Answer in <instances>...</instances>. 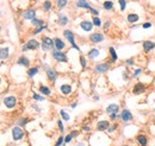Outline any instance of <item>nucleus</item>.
<instances>
[{"label":"nucleus","instance_id":"obj_1","mask_svg":"<svg viewBox=\"0 0 155 146\" xmlns=\"http://www.w3.org/2000/svg\"><path fill=\"white\" fill-rule=\"evenodd\" d=\"M55 46V42L49 38V37H42V49L44 51H48V50H51Z\"/></svg>","mask_w":155,"mask_h":146},{"label":"nucleus","instance_id":"obj_2","mask_svg":"<svg viewBox=\"0 0 155 146\" xmlns=\"http://www.w3.org/2000/svg\"><path fill=\"white\" fill-rule=\"evenodd\" d=\"M63 36L67 38V41L72 44V46H73L75 50H78V51L80 50V48L75 44V38H74V33H73V32L69 31V30H64V31H63Z\"/></svg>","mask_w":155,"mask_h":146},{"label":"nucleus","instance_id":"obj_3","mask_svg":"<svg viewBox=\"0 0 155 146\" xmlns=\"http://www.w3.org/2000/svg\"><path fill=\"white\" fill-rule=\"evenodd\" d=\"M40 48V43L36 39H30L26 44L23 46V51H27V50H36Z\"/></svg>","mask_w":155,"mask_h":146},{"label":"nucleus","instance_id":"obj_4","mask_svg":"<svg viewBox=\"0 0 155 146\" xmlns=\"http://www.w3.org/2000/svg\"><path fill=\"white\" fill-rule=\"evenodd\" d=\"M23 137H24L23 129L20 127H13V129H12V138H13V140H19Z\"/></svg>","mask_w":155,"mask_h":146},{"label":"nucleus","instance_id":"obj_5","mask_svg":"<svg viewBox=\"0 0 155 146\" xmlns=\"http://www.w3.org/2000/svg\"><path fill=\"white\" fill-rule=\"evenodd\" d=\"M4 103L7 108H13L14 106L17 105V99L14 96H7L4 99Z\"/></svg>","mask_w":155,"mask_h":146},{"label":"nucleus","instance_id":"obj_6","mask_svg":"<svg viewBox=\"0 0 155 146\" xmlns=\"http://www.w3.org/2000/svg\"><path fill=\"white\" fill-rule=\"evenodd\" d=\"M119 118L123 120L124 122H128L130 120H132V113L129 109H123L122 113L119 114Z\"/></svg>","mask_w":155,"mask_h":146},{"label":"nucleus","instance_id":"obj_7","mask_svg":"<svg viewBox=\"0 0 155 146\" xmlns=\"http://www.w3.org/2000/svg\"><path fill=\"white\" fill-rule=\"evenodd\" d=\"M44 68H46V70H47V76H48V78H49L50 81H55V80L57 78V73L55 71L54 69L48 68L47 64H44Z\"/></svg>","mask_w":155,"mask_h":146},{"label":"nucleus","instance_id":"obj_8","mask_svg":"<svg viewBox=\"0 0 155 146\" xmlns=\"http://www.w3.org/2000/svg\"><path fill=\"white\" fill-rule=\"evenodd\" d=\"M90 41L92 43H100V42L104 41V35H101L99 32H96V33H92L90 36Z\"/></svg>","mask_w":155,"mask_h":146},{"label":"nucleus","instance_id":"obj_9","mask_svg":"<svg viewBox=\"0 0 155 146\" xmlns=\"http://www.w3.org/2000/svg\"><path fill=\"white\" fill-rule=\"evenodd\" d=\"M53 57H54L56 61H59V62H67V56L62 54L61 51L56 50V51H53Z\"/></svg>","mask_w":155,"mask_h":146},{"label":"nucleus","instance_id":"obj_10","mask_svg":"<svg viewBox=\"0 0 155 146\" xmlns=\"http://www.w3.org/2000/svg\"><path fill=\"white\" fill-rule=\"evenodd\" d=\"M109 68H110L109 63H99L96 65V71L98 74H104L109 70Z\"/></svg>","mask_w":155,"mask_h":146},{"label":"nucleus","instance_id":"obj_11","mask_svg":"<svg viewBox=\"0 0 155 146\" xmlns=\"http://www.w3.org/2000/svg\"><path fill=\"white\" fill-rule=\"evenodd\" d=\"M23 16L26 20H32V19L36 18V10H33V9L26 10V11L23 13Z\"/></svg>","mask_w":155,"mask_h":146},{"label":"nucleus","instance_id":"obj_12","mask_svg":"<svg viewBox=\"0 0 155 146\" xmlns=\"http://www.w3.org/2000/svg\"><path fill=\"white\" fill-rule=\"evenodd\" d=\"M80 28H81L84 31L90 32V31H92V29H93V23H92V22H88V20H84V22L80 23Z\"/></svg>","mask_w":155,"mask_h":146},{"label":"nucleus","instance_id":"obj_13","mask_svg":"<svg viewBox=\"0 0 155 146\" xmlns=\"http://www.w3.org/2000/svg\"><path fill=\"white\" fill-rule=\"evenodd\" d=\"M144 90H146V87H144V84L143 83H136L135 86H134V89H132V91H134V94H142V93H144Z\"/></svg>","mask_w":155,"mask_h":146},{"label":"nucleus","instance_id":"obj_14","mask_svg":"<svg viewBox=\"0 0 155 146\" xmlns=\"http://www.w3.org/2000/svg\"><path fill=\"white\" fill-rule=\"evenodd\" d=\"M153 49H155V43L153 41H146V42H143V50H144V51L149 52V51H151Z\"/></svg>","mask_w":155,"mask_h":146},{"label":"nucleus","instance_id":"obj_15","mask_svg":"<svg viewBox=\"0 0 155 146\" xmlns=\"http://www.w3.org/2000/svg\"><path fill=\"white\" fill-rule=\"evenodd\" d=\"M127 20H128V23H130V24H135L140 20V16L137 13H129L128 16H127Z\"/></svg>","mask_w":155,"mask_h":146},{"label":"nucleus","instance_id":"obj_16","mask_svg":"<svg viewBox=\"0 0 155 146\" xmlns=\"http://www.w3.org/2000/svg\"><path fill=\"white\" fill-rule=\"evenodd\" d=\"M75 5H76V7H79V9H86V10H88V11L92 9V6L87 3L86 0H78Z\"/></svg>","mask_w":155,"mask_h":146},{"label":"nucleus","instance_id":"obj_17","mask_svg":"<svg viewBox=\"0 0 155 146\" xmlns=\"http://www.w3.org/2000/svg\"><path fill=\"white\" fill-rule=\"evenodd\" d=\"M119 110V106L116 105V103H112V105H109L106 107V113L107 114H113V113H118Z\"/></svg>","mask_w":155,"mask_h":146},{"label":"nucleus","instance_id":"obj_18","mask_svg":"<svg viewBox=\"0 0 155 146\" xmlns=\"http://www.w3.org/2000/svg\"><path fill=\"white\" fill-rule=\"evenodd\" d=\"M55 49L56 50H59V51H61V50H63L64 49V42L63 41H61L60 38H55Z\"/></svg>","mask_w":155,"mask_h":146},{"label":"nucleus","instance_id":"obj_19","mask_svg":"<svg viewBox=\"0 0 155 146\" xmlns=\"http://www.w3.org/2000/svg\"><path fill=\"white\" fill-rule=\"evenodd\" d=\"M110 126L109 121H99L98 122V125H97V127H98V129L99 131H105V129H107Z\"/></svg>","mask_w":155,"mask_h":146},{"label":"nucleus","instance_id":"obj_20","mask_svg":"<svg viewBox=\"0 0 155 146\" xmlns=\"http://www.w3.org/2000/svg\"><path fill=\"white\" fill-rule=\"evenodd\" d=\"M70 91H72V87L69 84H62L61 86V93L63 95H68V94H70Z\"/></svg>","mask_w":155,"mask_h":146},{"label":"nucleus","instance_id":"obj_21","mask_svg":"<svg viewBox=\"0 0 155 146\" xmlns=\"http://www.w3.org/2000/svg\"><path fill=\"white\" fill-rule=\"evenodd\" d=\"M59 24L61 25V26L67 25V24H68V17H67V16H64V14H60V17H59Z\"/></svg>","mask_w":155,"mask_h":146},{"label":"nucleus","instance_id":"obj_22","mask_svg":"<svg viewBox=\"0 0 155 146\" xmlns=\"http://www.w3.org/2000/svg\"><path fill=\"white\" fill-rule=\"evenodd\" d=\"M18 64H22L24 67H29V65H30V61H29L27 57L22 56V57H19V59H18Z\"/></svg>","mask_w":155,"mask_h":146},{"label":"nucleus","instance_id":"obj_23","mask_svg":"<svg viewBox=\"0 0 155 146\" xmlns=\"http://www.w3.org/2000/svg\"><path fill=\"white\" fill-rule=\"evenodd\" d=\"M98 56H99V50L98 49L93 48V49H91V50L88 51V57L90 58H97Z\"/></svg>","mask_w":155,"mask_h":146},{"label":"nucleus","instance_id":"obj_24","mask_svg":"<svg viewBox=\"0 0 155 146\" xmlns=\"http://www.w3.org/2000/svg\"><path fill=\"white\" fill-rule=\"evenodd\" d=\"M7 57H9V48H3V49H0V58L6 59Z\"/></svg>","mask_w":155,"mask_h":146},{"label":"nucleus","instance_id":"obj_25","mask_svg":"<svg viewBox=\"0 0 155 146\" xmlns=\"http://www.w3.org/2000/svg\"><path fill=\"white\" fill-rule=\"evenodd\" d=\"M103 7L106 11H111V10L113 9V3L111 0H106V1H104V4H103Z\"/></svg>","mask_w":155,"mask_h":146},{"label":"nucleus","instance_id":"obj_26","mask_svg":"<svg viewBox=\"0 0 155 146\" xmlns=\"http://www.w3.org/2000/svg\"><path fill=\"white\" fill-rule=\"evenodd\" d=\"M109 51H110V55H111V62H116L117 58H118V56H117L116 51H114V48H110Z\"/></svg>","mask_w":155,"mask_h":146},{"label":"nucleus","instance_id":"obj_27","mask_svg":"<svg viewBox=\"0 0 155 146\" xmlns=\"http://www.w3.org/2000/svg\"><path fill=\"white\" fill-rule=\"evenodd\" d=\"M137 141H138V144H140V145L141 146H146L147 145V138L144 137V135H138V137H137Z\"/></svg>","mask_w":155,"mask_h":146},{"label":"nucleus","instance_id":"obj_28","mask_svg":"<svg viewBox=\"0 0 155 146\" xmlns=\"http://www.w3.org/2000/svg\"><path fill=\"white\" fill-rule=\"evenodd\" d=\"M32 22V25H35V26H37V28H38V26H43V25H46V24H44V22H43V20H42V19H32L31 20Z\"/></svg>","mask_w":155,"mask_h":146},{"label":"nucleus","instance_id":"obj_29","mask_svg":"<svg viewBox=\"0 0 155 146\" xmlns=\"http://www.w3.org/2000/svg\"><path fill=\"white\" fill-rule=\"evenodd\" d=\"M51 6H53V4H51L50 0H46L44 3H43V9H44V11H50L51 10Z\"/></svg>","mask_w":155,"mask_h":146},{"label":"nucleus","instance_id":"obj_30","mask_svg":"<svg viewBox=\"0 0 155 146\" xmlns=\"http://www.w3.org/2000/svg\"><path fill=\"white\" fill-rule=\"evenodd\" d=\"M92 23H93V25L94 26H101V20H100V18L99 17H97V16H94L93 18H92Z\"/></svg>","mask_w":155,"mask_h":146},{"label":"nucleus","instance_id":"obj_31","mask_svg":"<svg viewBox=\"0 0 155 146\" xmlns=\"http://www.w3.org/2000/svg\"><path fill=\"white\" fill-rule=\"evenodd\" d=\"M118 4H119V10H121V12H124L125 9H127V0H118Z\"/></svg>","mask_w":155,"mask_h":146},{"label":"nucleus","instance_id":"obj_32","mask_svg":"<svg viewBox=\"0 0 155 146\" xmlns=\"http://www.w3.org/2000/svg\"><path fill=\"white\" fill-rule=\"evenodd\" d=\"M40 91H41L43 95H50V89H49L48 87H46V86L40 87Z\"/></svg>","mask_w":155,"mask_h":146},{"label":"nucleus","instance_id":"obj_33","mask_svg":"<svg viewBox=\"0 0 155 146\" xmlns=\"http://www.w3.org/2000/svg\"><path fill=\"white\" fill-rule=\"evenodd\" d=\"M67 4H68V0H57V7L60 10H62Z\"/></svg>","mask_w":155,"mask_h":146},{"label":"nucleus","instance_id":"obj_34","mask_svg":"<svg viewBox=\"0 0 155 146\" xmlns=\"http://www.w3.org/2000/svg\"><path fill=\"white\" fill-rule=\"evenodd\" d=\"M37 73H38V68H31V69H29L27 75H29L30 77H33V76H35Z\"/></svg>","mask_w":155,"mask_h":146},{"label":"nucleus","instance_id":"obj_35","mask_svg":"<svg viewBox=\"0 0 155 146\" xmlns=\"http://www.w3.org/2000/svg\"><path fill=\"white\" fill-rule=\"evenodd\" d=\"M60 114H61V116H62L63 120H66V121H68L69 119H70V116L68 115V113H67V112H64V110H61V112H60Z\"/></svg>","mask_w":155,"mask_h":146},{"label":"nucleus","instance_id":"obj_36","mask_svg":"<svg viewBox=\"0 0 155 146\" xmlns=\"http://www.w3.org/2000/svg\"><path fill=\"white\" fill-rule=\"evenodd\" d=\"M33 99H35V100H37V101H44V97H43V96H41V95H38V94H36V93L33 94Z\"/></svg>","mask_w":155,"mask_h":146},{"label":"nucleus","instance_id":"obj_37","mask_svg":"<svg viewBox=\"0 0 155 146\" xmlns=\"http://www.w3.org/2000/svg\"><path fill=\"white\" fill-rule=\"evenodd\" d=\"M46 28H47V25H43V26H38V28H37V30H35V35H37V33L42 32Z\"/></svg>","mask_w":155,"mask_h":146},{"label":"nucleus","instance_id":"obj_38","mask_svg":"<svg viewBox=\"0 0 155 146\" xmlns=\"http://www.w3.org/2000/svg\"><path fill=\"white\" fill-rule=\"evenodd\" d=\"M80 63H81L82 68H86V59H85V57H84V56H81V57H80Z\"/></svg>","mask_w":155,"mask_h":146},{"label":"nucleus","instance_id":"obj_39","mask_svg":"<svg viewBox=\"0 0 155 146\" xmlns=\"http://www.w3.org/2000/svg\"><path fill=\"white\" fill-rule=\"evenodd\" d=\"M141 73H142V69L140 68V69H136V70H135V73H134V76H132V77H138V75H141Z\"/></svg>","mask_w":155,"mask_h":146},{"label":"nucleus","instance_id":"obj_40","mask_svg":"<svg viewBox=\"0 0 155 146\" xmlns=\"http://www.w3.org/2000/svg\"><path fill=\"white\" fill-rule=\"evenodd\" d=\"M151 26H153V24H151L150 22H147V23H144L143 25H142V28L143 29H150Z\"/></svg>","mask_w":155,"mask_h":146},{"label":"nucleus","instance_id":"obj_41","mask_svg":"<svg viewBox=\"0 0 155 146\" xmlns=\"http://www.w3.org/2000/svg\"><path fill=\"white\" fill-rule=\"evenodd\" d=\"M63 141H64L63 137H60V138H59V140H57V142L55 144V146H61L62 144H63Z\"/></svg>","mask_w":155,"mask_h":146},{"label":"nucleus","instance_id":"obj_42","mask_svg":"<svg viewBox=\"0 0 155 146\" xmlns=\"http://www.w3.org/2000/svg\"><path fill=\"white\" fill-rule=\"evenodd\" d=\"M90 12H91L93 16H98V14H99V11H98V10H96V9H93V7L90 10Z\"/></svg>","mask_w":155,"mask_h":146},{"label":"nucleus","instance_id":"obj_43","mask_svg":"<svg viewBox=\"0 0 155 146\" xmlns=\"http://www.w3.org/2000/svg\"><path fill=\"white\" fill-rule=\"evenodd\" d=\"M57 123H59V128L61 129V132H63L64 127H63V123H62V121H61V120H59V121H57Z\"/></svg>","mask_w":155,"mask_h":146},{"label":"nucleus","instance_id":"obj_44","mask_svg":"<svg viewBox=\"0 0 155 146\" xmlns=\"http://www.w3.org/2000/svg\"><path fill=\"white\" fill-rule=\"evenodd\" d=\"M72 138H73V135H72V134H69V135H67V137H66V139H64V142H70V140H72Z\"/></svg>","mask_w":155,"mask_h":146},{"label":"nucleus","instance_id":"obj_45","mask_svg":"<svg viewBox=\"0 0 155 146\" xmlns=\"http://www.w3.org/2000/svg\"><path fill=\"white\" fill-rule=\"evenodd\" d=\"M110 25H111V23H110V22H106V23L104 24V30H105V31H106V30H109Z\"/></svg>","mask_w":155,"mask_h":146},{"label":"nucleus","instance_id":"obj_46","mask_svg":"<svg viewBox=\"0 0 155 146\" xmlns=\"http://www.w3.org/2000/svg\"><path fill=\"white\" fill-rule=\"evenodd\" d=\"M127 64H129V65H132V64H134V59H132V58L127 59Z\"/></svg>","mask_w":155,"mask_h":146},{"label":"nucleus","instance_id":"obj_47","mask_svg":"<svg viewBox=\"0 0 155 146\" xmlns=\"http://www.w3.org/2000/svg\"><path fill=\"white\" fill-rule=\"evenodd\" d=\"M26 119H22V120H20V121H19V125H25V123H26Z\"/></svg>","mask_w":155,"mask_h":146},{"label":"nucleus","instance_id":"obj_48","mask_svg":"<svg viewBox=\"0 0 155 146\" xmlns=\"http://www.w3.org/2000/svg\"><path fill=\"white\" fill-rule=\"evenodd\" d=\"M110 116H111V119H112V120H114V119L117 118V113H113V114H110Z\"/></svg>","mask_w":155,"mask_h":146},{"label":"nucleus","instance_id":"obj_49","mask_svg":"<svg viewBox=\"0 0 155 146\" xmlns=\"http://www.w3.org/2000/svg\"><path fill=\"white\" fill-rule=\"evenodd\" d=\"M78 134H79V133H78L76 131H74V132H72V135H73V137H76Z\"/></svg>","mask_w":155,"mask_h":146},{"label":"nucleus","instance_id":"obj_50","mask_svg":"<svg viewBox=\"0 0 155 146\" xmlns=\"http://www.w3.org/2000/svg\"><path fill=\"white\" fill-rule=\"evenodd\" d=\"M114 128H116V126H113V127L109 128V132H110V133H111V132H113V131H114Z\"/></svg>","mask_w":155,"mask_h":146},{"label":"nucleus","instance_id":"obj_51","mask_svg":"<svg viewBox=\"0 0 155 146\" xmlns=\"http://www.w3.org/2000/svg\"><path fill=\"white\" fill-rule=\"evenodd\" d=\"M75 107H76V103H75V102H74L73 105H72V108H75Z\"/></svg>","mask_w":155,"mask_h":146},{"label":"nucleus","instance_id":"obj_52","mask_svg":"<svg viewBox=\"0 0 155 146\" xmlns=\"http://www.w3.org/2000/svg\"><path fill=\"white\" fill-rule=\"evenodd\" d=\"M76 146H84V145H82V144H78Z\"/></svg>","mask_w":155,"mask_h":146},{"label":"nucleus","instance_id":"obj_53","mask_svg":"<svg viewBox=\"0 0 155 146\" xmlns=\"http://www.w3.org/2000/svg\"><path fill=\"white\" fill-rule=\"evenodd\" d=\"M0 31H1V26H0Z\"/></svg>","mask_w":155,"mask_h":146},{"label":"nucleus","instance_id":"obj_54","mask_svg":"<svg viewBox=\"0 0 155 146\" xmlns=\"http://www.w3.org/2000/svg\"><path fill=\"white\" fill-rule=\"evenodd\" d=\"M0 83H1V80H0Z\"/></svg>","mask_w":155,"mask_h":146},{"label":"nucleus","instance_id":"obj_55","mask_svg":"<svg viewBox=\"0 0 155 146\" xmlns=\"http://www.w3.org/2000/svg\"><path fill=\"white\" fill-rule=\"evenodd\" d=\"M125 146H127V145H125Z\"/></svg>","mask_w":155,"mask_h":146},{"label":"nucleus","instance_id":"obj_56","mask_svg":"<svg viewBox=\"0 0 155 146\" xmlns=\"http://www.w3.org/2000/svg\"><path fill=\"white\" fill-rule=\"evenodd\" d=\"M86 1H87V0H86Z\"/></svg>","mask_w":155,"mask_h":146}]
</instances>
